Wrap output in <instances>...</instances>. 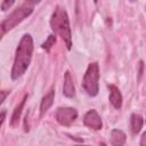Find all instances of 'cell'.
Returning <instances> with one entry per match:
<instances>
[{
  "mask_svg": "<svg viewBox=\"0 0 146 146\" xmlns=\"http://www.w3.org/2000/svg\"><path fill=\"white\" fill-rule=\"evenodd\" d=\"M33 39L31 34L26 33L22 36L15 52V59L11 67L10 76L13 80H17L21 78L27 70V67L31 64L32 55H33Z\"/></svg>",
  "mask_w": 146,
  "mask_h": 146,
  "instance_id": "obj_1",
  "label": "cell"
},
{
  "mask_svg": "<svg viewBox=\"0 0 146 146\" xmlns=\"http://www.w3.org/2000/svg\"><path fill=\"white\" fill-rule=\"evenodd\" d=\"M50 27L52 32L60 36L66 44V48L70 50L72 48V32L70 27V19L66 10L57 6L50 17Z\"/></svg>",
  "mask_w": 146,
  "mask_h": 146,
  "instance_id": "obj_2",
  "label": "cell"
},
{
  "mask_svg": "<svg viewBox=\"0 0 146 146\" xmlns=\"http://www.w3.org/2000/svg\"><path fill=\"white\" fill-rule=\"evenodd\" d=\"M34 6V1H24L16 9H14V11L9 16H7L2 22H0V40L8 31L13 30L16 25L22 23L26 17H29L33 13Z\"/></svg>",
  "mask_w": 146,
  "mask_h": 146,
  "instance_id": "obj_3",
  "label": "cell"
},
{
  "mask_svg": "<svg viewBox=\"0 0 146 146\" xmlns=\"http://www.w3.org/2000/svg\"><path fill=\"white\" fill-rule=\"evenodd\" d=\"M98 81H99V65L97 62L90 63L87 67V71L82 80V88L90 97H95L98 95L99 91Z\"/></svg>",
  "mask_w": 146,
  "mask_h": 146,
  "instance_id": "obj_4",
  "label": "cell"
},
{
  "mask_svg": "<svg viewBox=\"0 0 146 146\" xmlns=\"http://www.w3.org/2000/svg\"><path fill=\"white\" fill-rule=\"evenodd\" d=\"M78 117V111L74 107H59L56 111V121L64 127H70Z\"/></svg>",
  "mask_w": 146,
  "mask_h": 146,
  "instance_id": "obj_5",
  "label": "cell"
},
{
  "mask_svg": "<svg viewBox=\"0 0 146 146\" xmlns=\"http://www.w3.org/2000/svg\"><path fill=\"white\" fill-rule=\"evenodd\" d=\"M83 124L89 129L100 130L103 127V121H102V117L96 110H90L84 114Z\"/></svg>",
  "mask_w": 146,
  "mask_h": 146,
  "instance_id": "obj_6",
  "label": "cell"
},
{
  "mask_svg": "<svg viewBox=\"0 0 146 146\" xmlns=\"http://www.w3.org/2000/svg\"><path fill=\"white\" fill-rule=\"evenodd\" d=\"M108 90H110V96H108L110 103L112 104V106L114 108L120 110L122 107L123 98H122V95H121L119 88L114 84H108Z\"/></svg>",
  "mask_w": 146,
  "mask_h": 146,
  "instance_id": "obj_7",
  "label": "cell"
},
{
  "mask_svg": "<svg viewBox=\"0 0 146 146\" xmlns=\"http://www.w3.org/2000/svg\"><path fill=\"white\" fill-rule=\"evenodd\" d=\"M54 99H55V89L51 88L41 99V103H40V116L42 117L46 112L54 104Z\"/></svg>",
  "mask_w": 146,
  "mask_h": 146,
  "instance_id": "obj_8",
  "label": "cell"
},
{
  "mask_svg": "<svg viewBox=\"0 0 146 146\" xmlns=\"http://www.w3.org/2000/svg\"><path fill=\"white\" fill-rule=\"evenodd\" d=\"M63 94L67 98H73L75 96V88L73 84V79L71 76L70 71L65 72L64 76V86H63Z\"/></svg>",
  "mask_w": 146,
  "mask_h": 146,
  "instance_id": "obj_9",
  "label": "cell"
},
{
  "mask_svg": "<svg viewBox=\"0 0 146 146\" xmlns=\"http://www.w3.org/2000/svg\"><path fill=\"white\" fill-rule=\"evenodd\" d=\"M127 140L125 133L120 129H113L111 131V144L112 146H123Z\"/></svg>",
  "mask_w": 146,
  "mask_h": 146,
  "instance_id": "obj_10",
  "label": "cell"
},
{
  "mask_svg": "<svg viewBox=\"0 0 146 146\" xmlns=\"http://www.w3.org/2000/svg\"><path fill=\"white\" fill-rule=\"evenodd\" d=\"M26 99H27V95H25V96L23 97V99L21 100V103L15 107L14 113H13L11 119H10V125H11V127H16V125L18 124V121H19V119H21V114H22V111H23V107H24V105H25Z\"/></svg>",
  "mask_w": 146,
  "mask_h": 146,
  "instance_id": "obj_11",
  "label": "cell"
},
{
  "mask_svg": "<svg viewBox=\"0 0 146 146\" xmlns=\"http://www.w3.org/2000/svg\"><path fill=\"white\" fill-rule=\"evenodd\" d=\"M130 124H131V131H132V133L137 135V133L141 130L143 124H144V119H143V116L139 115V114L133 113V114L131 115V117H130Z\"/></svg>",
  "mask_w": 146,
  "mask_h": 146,
  "instance_id": "obj_12",
  "label": "cell"
},
{
  "mask_svg": "<svg viewBox=\"0 0 146 146\" xmlns=\"http://www.w3.org/2000/svg\"><path fill=\"white\" fill-rule=\"evenodd\" d=\"M55 43H56V36H55L54 34H50V35H48L47 40L41 44V47H42V49L49 51V50L51 49V47H52Z\"/></svg>",
  "mask_w": 146,
  "mask_h": 146,
  "instance_id": "obj_13",
  "label": "cell"
},
{
  "mask_svg": "<svg viewBox=\"0 0 146 146\" xmlns=\"http://www.w3.org/2000/svg\"><path fill=\"white\" fill-rule=\"evenodd\" d=\"M15 3V1L14 0H5V1H2L1 2V5H0V7H1V10H3V11H6L7 9H9Z\"/></svg>",
  "mask_w": 146,
  "mask_h": 146,
  "instance_id": "obj_14",
  "label": "cell"
},
{
  "mask_svg": "<svg viewBox=\"0 0 146 146\" xmlns=\"http://www.w3.org/2000/svg\"><path fill=\"white\" fill-rule=\"evenodd\" d=\"M9 92L10 91H8V90H0V106L2 105V103L5 102V99L7 98V96L9 95Z\"/></svg>",
  "mask_w": 146,
  "mask_h": 146,
  "instance_id": "obj_15",
  "label": "cell"
},
{
  "mask_svg": "<svg viewBox=\"0 0 146 146\" xmlns=\"http://www.w3.org/2000/svg\"><path fill=\"white\" fill-rule=\"evenodd\" d=\"M5 119H6V111H2V112L0 113V128H1V125H2V123H3V121H5Z\"/></svg>",
  "mask_w": 146,
  "mask_h": 146,
  "instance_id": "obj_16",
  "label": "cell"
},
{
  "mask_svg": "<svg viewBox=\"0 0 146 146\" xmlns=\"http://www.w3.org/2000/svg\"><path fill=\"white\" fill-rule=\"evenodd\" d=\"M145 138H146V133L144 132L141 135V139H140V146H145Z\"/></svg>",
  "mask_w": 146,
  "mask_h": 146,
  "instance_id": "obj_17",
  "label": "cell"
},
{
  "mask_svg": "<svg viewBox=\"0 0 146 146\" xmlns=\"http://www.w3.org/2000/svg\"><path fill=\"white\" fill-rule=\"evenodd\" d=\"M75 146H89V145H75Z\"/></svg>",
  "mask_w": 146,
  "mask_h": 146,
  "instance_id": "obj_18",
  "label": "cell"
}]
</instances>
